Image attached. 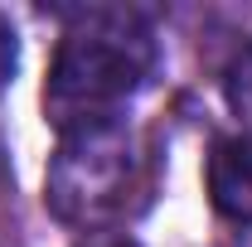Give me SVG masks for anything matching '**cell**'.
Returning a JSON list of instances; mask_svg holds the SVG:
<instances>
[{
	"label": "cell",
	"instance_id": "4",
	"mask_svg": "<svg viewBox=\"0 0 252 247\" xmlns=\"http://www.w3.org/2000/svg\"><path fill=\"white\" fill-rule=\"evenodd\" d=\"M223 102L243 126H252V44L238 49V59L223 68Z\"/></svg>",
	"mask_w": 252,
	"mask_h": 247
},
{
	"label": "cell",
	"instance_id": "5",
	"mask_svg": "<svg viewBox=\"0 0 252 247\" xmlns=\"http://www.w3.org/2000/svg\"><path fill=\"white\" fill-rule=\"evenodd\" d=\"M15 68H20V34H15V25L0 15V93L10 88Z\"/></svg>",
	"mask_w": 252,
	"mask_h": 247
},
{
	"label": "cell",
	"instance_id": "1",
	"mask_svg": "<svg viewBox=\"0 0 252 247\" xmlns=\"http://www.w3.org/2000/svg\"><path fill=\"white\" fill-rule=\"evenodd\" d=\"M156 63V34L136 10H122V5L73 10V25L63 34L44 83V117L59 126V136L112 122L151 83Z\"/></svg>",
	"mask_w": 252,
	"mask_h": 247
},
{
	"label": "cell",
	"instance_id": "2",
	"mask_svg": "<svg viewBox=\"0 0 252 247\" xmlns=\"http://www.w3.org/2000/svg\"><path fill=\"white\" fill-rule=\"evenodd\" d=\"M146 189H151L146 146L126 126V117H112L59 136V151L44 175V204L59 223L97 233L136 214Z\"/></svg>",
	"mask_w": 252,
	"mask_h": 247
},
{
	"label": "cell",
	"instance_id": "3",
	"mask_svg": "<svg viewBox=\"0 0 252 247\" xmlns=\"http://www.w3.org/2000/svg\"><path fill=\"white\" fill-rule=\"evenodd\" d=\"M204 180H209V199L223 218L252 223V131L214 141Z\"/></svg>",
	"mask_w": 252,
	"mask_h": 247
},
{
	"label": "cell",
	"instance_id": "6",
	"mask_svg": "<svg viewBox=\"0 0 252 247\" xmlns=\"http://www.w3.org/2000/svg\"><path fill=\"white\" fill-rule=\"evenodd\" d=\"M78 247H141V243L126 238V233H102V238H88V243H78Z\"/></svg>",
	"mask_w": 252,
	"mask_h": 247
}]
</instances>
